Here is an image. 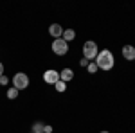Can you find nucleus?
Returning <instances> with one entry per match:
<instances>
[{"mask_svg": "<svg viewBox=\"0 0 135 133\" xmlns=\"http://www.w3.org/2000/svg\"><path fill=\"white\" fill-rule=\"evenodd\" d=\"M114 54L108 51V49H103V51L97 54V58H95V65H97V68H101V70H112L114 68Z\"/></svg>", "mask_w": 135, "mask_h": 133, "instance_id": "f257e3e1", "label": "nucleus"}, {"mask_svg": "<svg viewBox=\"0 0 135 133\" xmlns=\"http://www.w3.org/2000/svg\"><path fill=\"white\" fill-rule=\"evenodd\" d=\"M97 54H99V49H97V43L92 40L85 41L83 45V58H86L88 61H92V60H95L97 58Z\"/></svg>", "mask_w": 135, "mask_h": 133, "instance_id": "f03ea898", "label": "nucleus"}, {"mask_svg": "<svg viewBox=\"0 0 135 133\" xmlns=\"http://www.w3.org/2000/svg\"><path fill=\"white\" fill-rule=\"evenodd\" d=\"M13 86H15L18 92H20V90H25V88L29 86V76L23 74V72L15 74V76H13Z\"/></svg>", "mask_w": 135, "mask_h": 133, "instance_id": "7ed1b4c3", "label": "nucleus"}, {"mask_svg": "<svg viewBox=\"0 0 135 133\" xmlns=\"http://www.w3.org/2000/svg\"><path fill=\"white\" fill-rule=\"evenodd\" d=\"M52 52L58 54V56H63L69 52V43L63 40V38H58V40L52 41Z\"/></svg>", "mask_w": 135, "mask_h": 133, "instance_id": "20e7f679", "label": "nucleus"}, {"mask_svg": "<svg viewBox=\"0 0 135 133\" xmlns=\"http://www.w3.org/2000/svg\"><path fill=\"white\" fill-rule=\"evenodd\" d=\"M43 81L47 85H56L60 81V72L54 70V68H49L47 72H43Z\"/></svg>", "mask_w": 135, "mask_h": 133, "instance_id": "39448f33", "label": "nucleus"}, {"mask_svg": "<svg viewBox=\"0 0 135 133\" xmlns=\"http://www.w3.org/2000/svg\"><path fill=\"white\" fill-rule=\"evenodd\" d=\"M63 31H65V29H63L60 23H52L51 27H49V32H51V36L54 38V40L61 38V36H63Z\"/></svg>", "mask_w": 135, "mask_h": 133, "instance_id": "423d86ee", "label": "nucleus"}, {"mask_svg": "<svg viewBox=\"0 0 135 133\" xmlns=\"http://www.w3.org/2000/svg\"><path fill=\"white\" fill-rule=\"evenodd\" d=\"M123 58L128 61H133L135 60V47L133 45H124L123 47Z\"/></svg>", "mask_w": 135, "mask_h": 133, "instance_id": "0eeeda50", "label": "nucleus"}, {"mask_svg": "<svg viewBox=\"0 0 135 133\" xmlns=\"http://www.w3.org/2000/svg\"><path fill=\"white\" fill-rule=\"evenodd\" d=\"M72 77H74V72L70 70V68H63V70L60 72V79H61L63 83L72 81Z\"/></svg>", "mask_w": 135, "mask_h": 133, "instance_id": "6e6552de", "label": "nucleus"}, {"mask_svg": "<svg viewBox=\"0 0 135 133\" xmlns=\"http://www.w3.org/2000/svg\"><path fill=\"white\" fill-rule=\"evenodd\" d=\"M61 38L67 41V43H69V41H72L74 38H76V31H74V29H65V31H63V36H61Z\"/></svg>", "mask_w": 135, "mask_h": 133, "instance_id": "1a4fd4ad", "label": "nucleus"}, {"mask_svg": "<svg viewBox=\"0 0 135 133\" xmlns=\"http://www.w3.org/2000/svg\"><path fill=\"white\" fill-rule=\"evenodd\" d=\"M16 97H18V90H16L15 86H11L9 90H7V99L13 101V99H16Z\"/></svg>", "mask_w": 135, "mask_h": 133, "instance_id": "9d476101", "label": "nucleus"}, {"mask_svg": "<svg viewBox=\"0 0 135 133\" xmlns=\"http://www.w3.org/2000/svg\"><path fill=\"white\" fill-rule=\"evenodd\" d=\"M32 133H43V122H34L32 124Z\"/></svg>", "mask_w": 135, "mask_h": 133, "instance_id": "9b49d317", "label": "nucleus"}, {"mask_svg": "<svg viewBox=\"0 0 135 133\" xmlns=\"http://www.w3.org/2000/svg\"><path fill=\"white\" fill-rule=\"evenodd\" d=\"M54 86H56V90H58V92H65V90H67V83H63L61 79H60V81L56 83Z\"/></svg>", "mask_w": 135, "mask_h": 133, "instance_id": "f8f14e48", "label": "nucleus"}, {"mask_svg": "<svg viewBox=\"0 0 135 133\" xmlns=\"http://www.w3.org/2000/svg\"><path fill=\"white\" fill-rule=\"evenodd\" d=\"M86 68H88V74H95V72L99 70V68H97V65H95V61L88 63V67H86Z\"/></svg>", "mask_w": 135, "mask_h": 133, "instance_id": "ddd939ff", "label": "nucleus"}, {"mask_svg": "<svg viewBox=\"0 0 135 133\" xmlns=\"http://www.w3.org/2000/svg\"><path fill=\"white\" fill-rule=\"evenodd\" d=\"M7 83H9V77H7L6 74H4V76H0V85H7Z\"/></svg>", "mask_w": 135, "mask_h": 133, "instance_id": "4468645a", "label": "nucleus"}, {"mask_svg": "<svg viewBox=\"0 0 135 133\" xmlns=\"http://www.w3.org/2000/svg\"><path fill=\"white\" fill-rule=\"evenodd\" d=\"M43 133H52V126L51 124H45V126H43Z\"/></svg>", "mask_w": 135, "mask_h": 133, "instance_id": "2eb2a0df", "label": "nucleus"}, {"mask_svg": "<svg viewBox=\"0 0 135 133\" xmlns=\"http://www.w3.org/2000/svg\"><path fill=\"white\" fill-rule=\"evenodd\" d=\"M88 60H86V58H83V60H81V61H79V65H81V67H88Z\"/></svg>", "mask_w": 135, "mask_h": 133, "instance_id": "dca6fc26", "label": "nucleus"}, {"mask_svg": "<svg viewBox=\"0 0 135 133\" xmlns=\"http://www.w3.org/2000/svg\"><path fill=\"white\" fill-rule=\"evenodd\" d=\"M0 76H4V65L0 63Z\"/></svg>", "mask_w": 135, "mask_h": 133, "instance_id": "f3484780", "label": "nucleus"}, {"mask_svg": "<svg viewBox=\"0 0 135 133\" xmlns=\"http://www.w3.org/2000/svg\"><path fill=\"white\" fill-rule=\"evenodd\" d=\"M101 133H110V131H101Z\"/></svg>", "mask_w": 135, "mask_h": 133, "instance_id": "a211bd4d", "label": "nucleus"}, {"mask_svg": "<svg viewBox=\"0 0 135 133\" xmlns=\"http://www.w3.org/2000/svg\"><path fill=\"white\" fill-rule=\"evenodd\" d=\"M29 133H32V131H29Z\"/></svg>", "mask_w": 135, "mask_h": 133, "instance_id": "6ab92c4d", "label": "nucleus"}]
</instances>
